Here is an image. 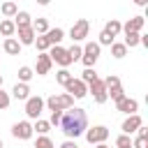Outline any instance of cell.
<instances>
[{
    "label": "cell",
    "mask_w": 148,
    "mask_h": 148,
    "mask_svg": "<svg viewBox=\"0 0 148 148\" xmlns=\"http://www.w3.org/2000/svg\"><path fill=\"white\" fill-rule=\"evenodd\" d=\"M35 148H53V141H51L46 134H42V136L35 141Z\"/></svg>",
    "instance_id": "obj_34"
},
{
    "label": "cell",
    "mask_w": 148,
    "mask_h": 148,
    "mask_svg": "<svg viewBox=\"0 0 148 148\" xmlns=\"http://www.w3.org/2000/svg\"><path fill=\"white\" fill-rule=\"evenodd\" d=\"M104 32H109V35H111V37L116 39V37H118V35L123 32V23H120V21H116V18H111V21H109V23L104 25Z\"/></svg>",
    "instance_id": "obj_20"
},
{
    "label": "cell",
    "mask_w": 148,
    "mask_h": 148,
    "mask_svg": "<svg viewBox=\"0 0 148 148\" xmlns=\"http://www.w3.org/2000/svg\"><path fill=\"white\" fill-rule=\"evenodd\" d=\"M0 12L7 16V18H14L16 16V12H18V7H16V2H12V0H7V2H2V7H0Z\"/></svg>",
    "instance_id": "obj_24"
},
{
    "label": "cell",
    "mask_w": 148,
    "mask_h": 148,
    "mask_svg": "<svg viewBox=\"0 0 148 148\" xmlns=\"http://www.w3.org/2000/svg\"><path fill=\"white\" fill-rule=\"evenodd\" d=\"M32 44L37 46V51H39V53H46V51L51 49V44H49V39H46V35H37Z\"/></svg>",
    "instance_id": "obj_27"
},
{
    "label": "cell",
    "mask_w": 148,
    "mask_h": 148,
    "mask_svg": "<svg viewBox=\"0 0 148 148\" xmlns=\"http://www.w3.org/2000/svg\"><path fill=\"white\" fill-rule=\"evenodd\" d=\"M0 32L5 35V39H7V37H14V32H16V25H14V21H12V18H5V21H0Z\"/></svg>",
    "instance_id": "obj_21"
},
{
    "label": "cell",
    "mask_w": 148,
    "mask_h": 148,
    "mask_svg": "<svg viewBox=\"0 0 148 148\" xmlns=\"http://www.w3.org/2000/svg\"><path fill=\"white\" fill-rule=\"evenodd\" d=\"M60 130L67 139H76L81 136L86 130H88V116L83 109L79 106H72V109H65L62 111V118H60Z\"/></svg>",
    "instance_id": "obj_1"
},
{
    "label": "cell",
    "mask_w": 148,
    "mask_h": 148,
    "mask_svg": "<svg viewBox=\"0 0 148 148\" xmlns=\"http://www.w3.org/2000/svg\"><path fill=\"white\" fill-rule=\"evenodd\" d=\"M130 148H132V146H130Z\"/></svg>",
    "instance_id": "obj_46"
},
{
    "label": "cell",
    "mask_w": 148,
    "mask_h": 148,
    "mask_svg": "<svg viewBox=\"0 0 148 148\" xmlns=\"http://www.w3.org/2000/svg\"><path fill=\"white\" fill-rule=\"evenodd\" d=\"M51 58H49V53H39L37 56V74L39 76H44V74H49V69H51Z\"/></svg>",
    "instance_id": "obj_14"
},
{
    "label": "cell",
    "mask_w": 148,
    "mask_h": 148,
    "mask_svg": "<svg viewBox=\"0 0 148 148\" xmlns=\"http://www.w3.org/2000/svg\"><path fill=\"white\" fill-rule=\"evenodd\" d=\"M136 132H139V136H146V139H148V127H146V125H141Z\"/></svg>",
    "instance_id": "obj_40"
},
{
    "label": "cell",
    "mask_w": 148,
    "mask_h": 148,
    "mask_svg": "<svg viewBox=\"0 0 148 148\" xmlns=\"http://www.w3.org/2000/svg\"><path fill=\"white\" fill-rule=\"evenodd\" d=\"M86 134V139H88V143H104L106 139H109V127H104V125H95V127H90V130H86L83 132Z\"/></svg>",
    "instance_id": "obj_6"
},
{
    "label": "cell",
    "mask_w": 148,
    "mask_h": 148,
    "mask_svg": "<svg viewBox=\"0 0 148 148\" xmlns=\"http://www.w3.org/2000/svg\"><path fill=\"white\" fill-rule=\"evenodd\" d=\"M0 148H2V139H0Z\"/></svg>",
    "instance_id": "obj_45"
},
{
    "label": "cell",
    "mask_w": 148,
    "mask_h": 148,
    "mask_svg": "<svg viewBox=\"0 0 148 148\" xmlns=\"http://www.w3.org/2000/svg\"><path fill=\"white\" fill-rule=\"evenodd\" d=\"M30 25H32L35 35H46V30H49V21L46 18H35Z\"/></svg>",
    "instance_id": "obj_25"
},
{
    "label": "cell",
    "mask_w": 148,
    "mask_h": 148,
    "mask_svg": "<svg viewBox=\"0 0 148 148\" xmlns=\"http://www.w3.org/2000/svg\"><path fill=\"white\" fill-rule=\"evenodd\" d=\"M30 23H32V18H30L28 12H16V16H14V25H16V28H25V25H30Z\"/></svg>",
    "instance_id": "obj_22"
},
{
    "label": "cell",
    "mask_w": 148,
    "mask_h": 148,
    "mask_svg": "<svg viewBox=\"0 0 148 148\" xmlns=\"http://www.w3.org/2000/svg\"><path fill=\"white\" fill-rule=\"evenodd\" d=\"M16 32H18V44L21 46H25V44H32L35 42V30H32V25H25V28H16Z\"/></svg>",
    "instance_id": "obj_13"
},
{
    "label": "cell",
    "mask_w": 148,
    "mask_h": 148,
    "mask_svg": "<svg viewBox=\"0 0 148 148\" xmlns=\"http://www.w3.org/2000/svg\"><path fill=\"white\" fill-rule=\"evenodd\" d=\"M106 97H111L113 102H118V99H123V97H125V90H123L120 81H118V83H113V86H106Z\"/></svg>",
    "instance_id": "obj_19"
},
{
    "label": "cell",
    "mask_w": 148,
    "mask_h": 148,
    "mask_svg": "<svg viewBox=\"0 0 148 148\" xmlns=\"http://www.w3.org/2000/svg\"><path fill=\"white\" fill-rule=\"evenodd\" d=\"M65 90H67V95H72L74 99H81V97L88 95V86H86L81 79H72V81L65 86Z\"/></svg>",
    "instance_id": "obj_8"
},
{
    "label": "cell",
    "mask_w": 148,
    "mask_h": 148,
    "mask_svg": "<svg viewBox=\"0 0 148 148\" xmlns=\"http://www.w3.org/2000/svg\"><path fill=\"white\" fill-rule=\"evenodd\" d=\"M134 5H139V7H146V5H148V0H134Z\"/></svg>",
    "instance_id": "obj_41"
},
{
    "label": "cell",
    "mask_w": 148,
    "mask_h": 148,
    "mask_svg": "<svg viewBox=\"0 0 148 148\" xmlns=\"http://www.w3.org/2000/svg\"><path fill=\"white\" fill-rule=\"evenodd\" d=\"M0 88H2V76H0Z\"/></svg>",
    "instance_id": "obj_44"
},
{
    "label": "cell",
    "mask_w": 148,
    "mask_h": 148,
    "mask_svg": "<svg viewBox=\"0 0 148 148\" xmlns=\"http://www.w3.org/2000/svg\"><path fill=\"white\" fill-rule=\"evenodd\" d=\"M60 148H79V146H76V141H72V139H67V141H65V143H62Z\"/></svg>",
    "instance_id": "obj_39"
},
{
    "label": "cell",
    "mask_w": 148,
    "mask_h": 148,
    "mask_svg": "<svg viewBox=\"0 0 148 148\" xmlns=\"http://www.w3.org/2000/svg\"><path fill=\"white\" fill-rule=\"evenodd\" d=\"M88 30H90V23H88L86 18H79V21H74V25L69 28V37H72L74 42H81V39L88 37Z\"/></svg>",
    "instance_id": "obj_7"
},
{
    "label": "cell",
    "mask_w": 148,
    "mask_h": 148,
    "mask_svg": "<svg viewBox=\"0 0 148 148\" xmlns=\"http://www.w3.org/2000/svg\"><path fill=\"white\" fill-rule=\"evenodd\" d=\"M99 76H97V72H95V67H86L83 69V74H81V81L88 86V83H92V81H97Z\"/></svg>",
    "instance_id": "obj_30"
},
{
    "label": "cell",
    "mask_w": 148,
    "mask_h": 148,
    "mask_svg": "<svg viewBox=\"0 0 148 148\" xmlns=\"http://www.w3.org/2000/svg\"><path fill=\"white\" fill-rule=\"evenodd\" d=\"M72 79H74V74H72L69 69H65V67H60V69L56 72V81H58L60 86H67V83H69Z\"/></svg>",
    "instance_id": "obj_23"
},
{
    "label": "cell",
    "mask_w": 148,
    "mask_h": 148,
    "mask_svg": "<svg viewBox=\"0 0 148 148\" xmlns=\"http://www.w3.org/2000/svg\"><path fill=\"white\" fill-rule=\"evenodd\" d=\"M130 146H132L130 134H120V136L116 139V148H130Z\"/></svg>",
    "instance_id": "obj_33"
},
{
    "label": "cell",
    "mask_w": 148,
    "mask_h": 148,
    "mask_svg": "<svg viewBox=\"0 0 148 148\" xmlns=\"http://www.w3.org/2000/svg\"><path fill=\"white\" fill-rule=\"evenodd\" d=\"M116 109H118V111H123V113H127V116H132V113H136L139 102H136V99H132V97H123V99H118V102H116Z\"/></svg>",
    "instance_id": "obj_12"
},
{
    "label": "cell",
    "mask_w": 148,
    "mask_h": 148,
    "mask_svg": "<svg viewBox=\"0 0 148 148\" xmlns=\"http://www.w3.org/2000/svg\"><path fill=\"white\" fill-rule=\"evenodd\" d=\"M141 125H143L141 116H139V113H132V116H127V118L123 120L120 130H123V134H132V132H136V130H139Z\"/></svg>",
    "instance_id": "obj_11"
},
{
    "label": "cell",
    "mask_w": 148,
    "mask_h": 148,
    "mask_svg": "<svg viewBox=\"0 0 148 148\" xmlns=\"http://www.w3.org/2000/svg\"><path fill=\"white\" fill-rule=\"evenodd\" d=\"M60 118H62V111H51V120H49V125H60Z\"/></svg>",
    "instance_id": "obj_38"
},
{
    "label": "cell",
    "mask_w": 148,
    "mask_h": 148,
    "mask_svg": "<svg viewBox=\"0 0 148 148\" xmlns=\"http://www.w3.org/2000/svg\"><path fill=\"white\" fill-rule=\"evenodd\" d=\"M2 49H5V53H9V56H18V53H21V44H18L16 37H7L5 44H2Z\"/></svg>",
    "instance_id": "obj_17"
},
{
    "label": "cell",
    "mask_w": 148,
    "mask_h": 148,
    "mask_svg": "<svg viewBox=\"0 0 148 148\" xmlns=\"http://www.w3.org/2000/svg\"><path fill=\"white\" fill-rule=\"evenodd\" d=\"M81 53H83V49H81L79 44H72V46L67 49V56L72 58V62H76V60H81Z\"/></svg>",
    "instance_id": "obj_32"
},
{
    "label": "cell",
    "mask_w": 148,
    "mask_h": 148,
    "mask_svg": "<svg viewBox=\"0 0 148 148\" xmlns=\"http://www.w3.org/2000/svg\"><path fill=\"white\" fill-rule=\"evenodd\" d=\"M111 56H113V58H125V56H127V46H125L123 42H113V44H111Z\"/></svg>",
    "instance_id": "obj_28"
},
{
    "label": "cell",
    "mask_w": 148,
    "mask_h": 148,
    "mask_svg": "<svg viewBox=\"0 0 148 148\" xmlns=\"http://www.w3.org/2000/svg\"><path fill=\"white\" fill-rule=\"evenodd\" d=\"M12 134H14V139L28 141V139L32 136V125H30L28 120H18V123H14V127H12Z\"/></svg>",
    "instance_id": "obj_10"
},
{
    "label": "cell",
    "mask_w": 148,
    "mask_h": 148,
    "mask_svg": "<svg viewBox=\"0 0 148 148\" xmlns=\"http://www.w3.org/2000/svg\"><path fill=\"white\" fill-rule=\"evenodd\" d=\"M49 130H51L49 120H42V118H37V120H35V125H32V132H39V134H46Z\"/></svg>",
    "instance_id": "obj_31"
},
{
    "label": "cell",
    "mask_w": 148,
    "mask_h": 148,
    "mask_svg": "<svg viewBox=\"0 0 148 148\" xmlns=\"http://www.w3.org/2000/svg\"><path fill=\"white\" fill-rule=\"evenodd\" d=\"M81 49H83L81 62H83L86 67H95V62H97V58H99V44H97V42H88V44L81 46Z\"/></svg>",
    "instance_id": "obj_3"
},
{
    "label": "cell",
    "mask_w": 148,
    "mask_h": 148,
    "mask_svg": "<svg viewBox=\"0 0 148 148\" xmlns=\"http://www.w3.org/2000/svg\"><path fill=\"white\" fill-rule=\"evenodd\" d=\"M143 16H134V18H130L125 25H123V32H141V28H143Z\"/></svg>",
    "instance_id": "obj_15"
},
{
    "label": "cell",
    "mask_w": 148,
    "mask_h": 148,
    "mask_svg": "<svg viewBox=\"0 0 148 148\" xmlns=\"http://www.w3.org/2000/svg\"><path fill=\"white\" fill-rule=\"evenodd\" d=\"M12 97L14 99H28L30 97V88H28V83H16L14 88H12Z\"/></svg>",
    "instance_id": "obj_18"
},
{
    "label": "cell",
    "mask_w": 148,
    "mask_h": 148,
    "mask_svg": "<svg viewBox=\"0 0 148 148\" xmlns=\"http://www.w3.org/2000/svg\"><path fill=\"white\" fill-rule=\"evenodd\" d=\"M97 44H99V46H111V44H113V37H111L109 32H104V30H102V32H99V42H97Z\"/></svg>",
    "instance_id": "obj_35"
},
{
    "label": "cell",
    "mask_w": 148,
    "mask_h": 148,
    "mask_svg": "<svg viewBox=\"0 0 148 148\" xmlns=\"http://www.w3.org/2000/svg\"><path fill=\"white\" fill-rule=\"evenodd\" d=\"M35 76V72H32V67H28V65H23V67H18V81L21 83H28L30 79Z\"/></svg>",
    "instance_id": "obj_29"
},
{
    "label": "cell",
    "mask_w": 148,
    "mask_h": 148,
    "mask_svg": "<svg viewBox=\"0 0 148 148\" xmlns=\"http://www.w3.org/2000/svg\"><path fill=\"white\" fill-rule=\"evenodd\" d=\"M42 111H44V99H42L39 95H32V97L25 99V116H28V118L37 120V118L42 116Z\"/></svg>",
    "instance_id": "obj_4"
},
{
    "label": "cell",
    "mask_w": 148,
    "mask_h": 148,
    "mask_svg": "<svg viewBox=\"0 0 148 148\" xmlns=\"http://www.w3.org/2000/svg\"><path fill=\"white\" fill-rule=\"evenodd\" d=\"M139 39H141V32H125V46L127 49H134V46H139Z\"/></svg>",
    "instance_id": "obj_26"
},
{
    "label": "cell",
    "mask_w": 148,
    "mask_h": 148,
    "mask_svg": "<svg viewBox=\"0 0 148 148\" xmlns=\"http://www.w3.org/2000/svg\"><path fill=\"white\" fill-rule=\"evenodd\" d=\"M51 0H37V5H49Z\"/></svg>",
    "instance_id": "obj_42"
},
{
    "label": "cell",
    "mask_w": 148,
    "mask_h": 148,
    "mask_svg": "<svg viewBox=\"0 0 148 148\" xmlns=\"http://www.w3.org/2000/svg\"><path fill=\"white\" fill-rule=\"evenodd\" d=\"M44 106H49V111H65V109H72L74 106V97L67 95V92L51 95L49 99H44Z\"/></svg>",
    "instance_id": "obj_2"
},
{
    "label": "cell",
    "mask_w": 148,
    "mask_h": 148,
    "mask_svg": "<svg viewBox=\"0 0 148 148\" xmlns=\"http://www.w3.org/2000/svg\"><path fill=\"white\" fill-rule=\"evenodd\" d=\"M62 37H65V30H62V28H49V30H46V39H49L51 46H58V44L62 42Z\"/></svg>",
    "instance_id": "obj_16"
},
{
    "label": "cell",
    "mask_w": 148,
    "mask_h": 148,
    "mask_svg": "<svg viewBox=\"0 0 148 148\" xmlns=\"http://www.w3.org/2000/svg\"><path fill=\"white\" fill-rule=\"evenodd\" d=\"M95 148H109V146H106V143H97Z\"/></svg>",
    "instance_id": "obj_43"
},
{
    "label": "cell",
    "mask_w": 148,
    "mask_h": 148,
    "mask_svg": "<svg viewBox=\"0 0 148 148\" xmlns=\"http://www.w3.org/2000/svg\"><path fill=\"white\" fill-rule=\"evenodd\" d=\"M46 53H49L51 62H56V65H60V67H65V69L72 65V58L67 56V49H62V46H51Z\"/></svg>",
    "instance_id": "obj_5"
},
{
    "label": "cell",
    "mask_w": 148,
    "mask_h": 148,
    "mask_svg": "<svg viewBox=\"0 0 148 148\" xmlns=\"http://www.w3.org/2000/svg\"><path fill=\"white\" fill-rule=\"evenodd\" d=\"M9 102H12L9 92H5V90L0 88V109H7V106H9Z\"/></svg>",
    "instance_id": "obj_36"
},
{
    "label": "cell",
    "mask_w": 148,
    "mask_h": 148,
    "mask_svg": "<svg viewBox=\"0 0 148 148\" xmlns=\"http://www.w3.org/2000/svg\"><path fill=\"white\" fill-rule=\"evenodd\" d=\"M132 148H148V139L146 136H136L134 143H132Z\"/></svg>",
    "instance_id": "obj_37"
},
{
    "label": "cell",
    "mask_w": 148,
    "mask_h": 148,
    "mask_svg": "<svg viewBox=\"0 0 148 148\" xmlns=\"http://www.w3.org/2000/svg\"><path fill=\"white\" fill-rule=\"evenodd\" d=\"M88 92H92V97H95V102L97 104H104L109 97H106V86H104V81L102 79H97V81H92V83H88Z\"/></svg>",
    "instance_id": "obj_9"
}]
</instances>
